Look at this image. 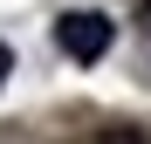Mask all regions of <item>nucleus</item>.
<instances>
[{"label": "nucleus", "mask_w": 151, "mask_h": 144, "mask_svg": "<svg viewBox=\"0 0 151 144\" xmlns=\"http://www.w3.org/2000/svg\"><path fill=\"white\" fill-rule=\"evenodd\" d=\"M137 21H144V28H151V0H137Z\"/></svg>", "instance_id": "nucleus-4"}, {"label": "nucleus", "mask_w": 151, "mask_h": 144, "mask_svg": "<svg viewBox=\"0 0 151 144\" xmlns=\"http://www.w3.org/2000/svg\"><path fill=\"white\" fill-rule=\"evenodd\" d=\"M7 76H14V48L0 41V82H7Z\"/></svg>", "instance_id": "nucleus-3"}, {"label": "nucleus", "mask_w": 151, "mask_h": 144, "mask_svg": "<svg viewBox=\"0 0 151 144\" xmlns=\"http://www.w3.org/2000/svg\"><path fill=\"white\" fill-rule=\"evenodd\" d=\"M89 144H144V130H131V124H110L103 137H89Z\"/></svg>", "instance_id": "nucleus-2"}, {"label": "nucleus", "mask_w": 151, "mask_h": 144, "mask_svg": "<svg viewBox=\"0 0 151 144\" xmlns=\"http://www.w3.org/2000/svg\"><path fill=\"white\" fill-rule=\"evenodd\" d=\"M55 41H62L69 62H103V55H110V21L89 14V7H76V14L55 21Z\"/></svg>", "instance_id": "nucleus-1"}]
</instances>
